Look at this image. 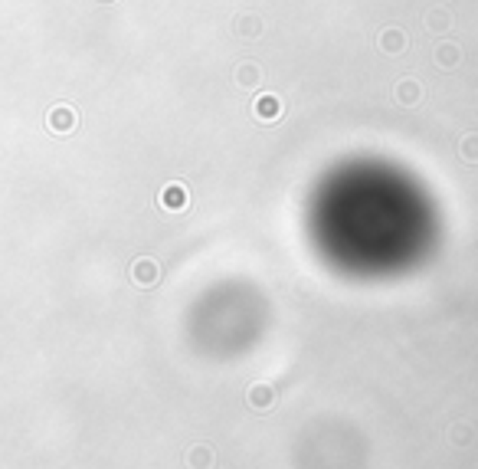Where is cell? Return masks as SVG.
Masks as SVG:
<instances>
[{"instance_id":"cell-1","label":"cell","mask_w":478,"mask_h":469,"mask_svg":"<svg viewBox=\"0 0 478 469\" xmlns=\"http://www.w3.org/2000/svg\"><path fill=\"white\" fill-rule=\"evenodd\" d=\"M79 128V112L69 102H59L46 112V132L53 135H72Z\"/></svg>"},{"instance_id":"cell-2","label":"cell","mask_w":478,"mask_h":469,"mask_svg":"<svg viewBox=\"0 0 478 469\" xmlns=\"http://www.w3.org/2000/svg\"><path fill=\"white\" fill-rule=\"evenodd\" d=\"M282 112H285V102H282L276 92H262V96L252 102V118H259V122H278Z\"/></svg>"},{"instance_id":"cell-3","label":"cell","mask_w":478,"mask_h":469,"mask_svg":"<svg viewBox=\"0 0 478 469\" xmlns=\"http://www.w3.org/2000/svg\"><path fill=\"white\" fill-rule=\"evenodd\" d=\"M377 46H380V53H387V56H400L403 49L410 46V37H406V30H400V27H383L380 33H377Z\"/></svg>"},{"instance_id":"cell-4","label":"cell","mask_w":478,"mask_h":469,"mask_svg":"<svg viewBox=\"0 0 478 469\" xmlns=\"http://www.w3.org/2000/svg\"><path fill=\"white\" fill-rule=\"evenodd\" d=\"M131 279L138 282L141 289H151L157 279H161V266L154 263L151 256H141V259H134V266H131Z\"/></svg>"},{"instance_id":"cell-5","label":"cell","mask_w":478,"mask_h":469,"mask_svg":"<svg viewBox=\"0 0 478 469\" xmlns=\"http://www.w3.org/2000/svg\"><path fill=\"white\" fill-rule=\"evenodd\" d=\"M459 59H462V49H459V43H439L436 46V53H432V63L442 69V73H449V69H456L459 66Z\"/></svg>"},{"instance_id":"cell-6","label":"cell","mask_w":478,"mask_h":469,"mask_svg":"<svg viewBox=\"0 0 478 469\" xmlns=\"http://www.w3.org/2000/svg\"><path fill=\"white\" fill-rule=\"evenodd\" d=\"M161 207H167V211H183V207H187V191H183V184H167V187H164Z\"/></svg>"},{"instance_id":"cell-7","label":"cell","mask_w":478,"mask_h":469,"mask_svg":"<svg viewBox=\"0 0 478 469\" xmlns=\"http://www.w3.org/2000/svg\"><path fill=\"white\" fill-rule=\"evenodd\" d=\"M236 86H243V89H259L262 86V69L256 66V63H243V66L236 69Z\"/></svg>"},{"instance_id":"cell-8","label":"cell","mask_w":478,"mask_h":469,"mask_svg":"<svg viewBox=\"0 0 478 469\" xmlns=\"http://www.w3.org/2000/svg\"><path fill=\"white\" fill-rule=\"evenodd\" d=\"M420 99H422V86L416 79H403L400 86H396V102L400 106H416Z\"/></svg>"},{"instance_id":"cell-9","label":"cell","mask_w":478,"mask_h":469,"mask_svg":"<svg viewBox=\"0 0 478 469\" xmlns=\"http://www.w3.org/2000/svg\"><path fill=\"white\" fill-rule=\"evenodd\" d=\"M249 404H252L256 411H266V407L276 404V391H272L269 384H252V387H249Z\"/></svg>"},{"instance_id":"cell-10","label":"cell","mask_w":478,"mask_h":469,"mask_svg":"<svg viewBox=\"0 0 478 469\" xmlns=\"http://www.w3.org/2000/svg\"><path fill=\"white\" fill-rule=\"evenodd\" d=\"M459 158L465 164H478V132H465L459 138Z\"/></svg>"},{"instance_id":"cell-11","label":"cell","mask_w":478,"mask_h":469,"mask_svg":"<svg viewBox=\"0 0 478 469\" xmlns=\"http://www.w3.org/2000/svg\"><path fill=\"white\" fill-rule=\"evenodd\" d=\"M449 10H442V7H436V10H429L426 13V30H432V33H446L449 30Z\"/></svg>"},{"instance_id":"cell-12","label":"cell","mask_w":478,"mask_h":469,"mask_svg":"<svg viewBox=\"0 0 478 469\" xmlns=\"http://www.w3.org/2000/svg\"><path fill=\"white\" fill-rule=\"evenodd\" d=\"M236 33L239 37H259L262 33V20L252 17V13L249 17H236Z\"/></svg>"}]
</instances>
